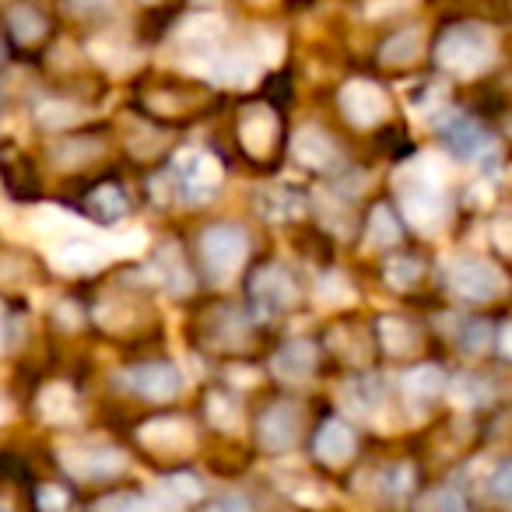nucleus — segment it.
<instances>
[{"mask_svg":"<svg viewBox=\"0 0 512 512\" xmlns=\"http://www.w3.org/2000/svg\"><path fill=\"white\" fill-rule=\"evenodd\" d=\"M379 341L390 355H411L418 348V330L400 316H379Z\"/></svg>","mask_w":512,"mask_h":512,"instance_id":"obj_25","label":"nucleus"},{"mask_svg":"<svg viewBox=\"0 0 512 512\" xmlns=\"http://www.w3.org/2000/svg\"><path fill=\"white\" fill-rule=\"evenodd\" d=\"M0 414H4V411H0Z\"/></svg>","mask_w":512,"mask_h":512,"instance_id":"obj_53","label":"nucleus"},{"mask_svg":"<svg viewBox=\"0 0 512 512\" xmlns=\"http://www.w3.org/2000/svg\"><path fill=\"white\" fill-rule=\"evenodd\" d=\"M36 411L50 425H67V421H78V397L67 383H50L39 390Z\"/></svg>","mask_w":512,"mask_h":512,"instance_id":"obj_23","label":"nucleus"},{"mask_svg":"<svg viewBox=\"0 0 512 512\" xmlns=\"http://www.w3.org/2000/svg\"><path fill=\"white\" fill-rule=\"evenodd\" d=\"M169 183L186 204H207L221 186V162L204 148H183L172 158Z\"/></svg>","mask_w":512,"mask_h":512,"instance_id":"obj_4","label":"nucleus"},{"mask_svg":"<svg viewBox=\"0 0 512 512\" xmlns=\"http://www.w3.org/2000/svg\"><path fill=\"white\" fill-rule=\"evenodd\" d=\"M106 264H109V246H102V242H88V239H81V235L60 239L57 246L50 249V267L57 274H67V278L95 274Z\"/></svg>","mask_w":512,"mask_h":512,"instance_id":"obj_11","label":"nucleus"},{"mask_svg":"<svg viewBox=\"0 0 512 512\" xmlns=\"http://www.w3.org/2000/svg\"><path fill=\"white\" fill-rule=\"evenodd\" d=\"M316 211H320V218H323V225L330 228V232H337V235H351V225H355V214H351V207H341V200H334V197H327V193H316Z\"/></svg>","mask_w":512,"mask_h":512,"instance_id":"obj_32","label":"nucleus"},{"mask_svg":"<svg viewBox=\"0 0 512 512\" xmlns=\"http://www.w3.org/2000/svg\"><path fill=\"white\" fill-rule=\"evenodd\" d=\"M57 323H64V327H78V323H81L78 309H74V306H64V309H57Z\"/></svg>","mask_w":512,"mask_h":512,"instance_id":"obj_48","label":"nucleus"},{"mask_svg":"<svg viewBox=\"0 0 512 512\" xmlns=\"http://www.w3.org/2000/svg\"><path fill=\"white\" fill-rule=\"evenodd\" d=\"M355 456V432L348 421L334 418L316 432V460L327 467H344Z\"/></svg>","mask_w":512,"mask_h":512,"instance_id":"obj_21","label":"nucleus"},{"mask_svg":"<svg viewBox=\"0 0 512 512\" xmlns=\"http://www.w3.org/2000/svg\"><path fill=\"white\" fill-rule=\"evenodd\" d=\"M158 495H165V502H172V505L193 502V498H200V477H193V474L162 477V484H158Z\"/></svg>","mask_w":512,"mask_h":512,"instance_id":"obj_35","label":"nucleus"},{"mask_svg":"<svg viewBox=\"0 0 512 512\" xmlns=\"http://www.w3.org/2000/svg\"><path fill=\"white\" fill-rule=\"evenodd\" d=\"M123 386L134 390L144 400H172L183 386L176 365L165 362H151V365H137V369L123 372Z\"/></svg>","mask_w":512,"mask_h":512,"instance_id":"obj_14","label":"nucleus"},{"mask_svg":"<svg viewBox=\"0 0 512 512\" xmlns=\"http://www.w3.org/2000/svg\"><path fill=\"white\" fill-rule=\"evenodd\" d=\"M242 369H246V365H239V369L232 372V376H235V383H256V376H253V372H242Z\"/></svg>","mask_w":512,"mask_h":512,"instance_id":"obj_51","label":"nucleus"},{"mask_svg":"<svg viewBox=\"0 0 512 512\" xmlns=\"http://www.w3.org/2000/svg\"><path fill=\"white\" fill-rule=\"evenodd\" d=\"M141 446H148L151 453L158 456H183L193 449L197 435H193V425L183 418H158V421H148V425L137 432Z\"/></svg>","mask_w":512,"mask_h":512,"instance_id":"obj_13","label":"nucleus"},{"mask_svg":"<svg viewBox=\"0 0 512 512\" xmlns=\"http://www.w3.org/2000/svg\"><path fill=\"white\" fill-rule=\"evenodd\" d=\"M418 512H467V502L456 488H435L418 502Z\"/></svg>","mask_w":512,"mask_h":512,"instance_id":"obj_36","label":"nucleus"},{"mask_svg":"<svg viewBox=\"0 0 512 512\" xmlns=\"http://www.w3.org/2000/svg\"><path fill=\"white\" fill-rule=\"evenodd\" d=\"M414 0H372L369 4V18H386V15H393V11H404V8H411Z\"/></svg>","mask_w":512,"mask_h":512,"instance_id":"obj_46","label":"nucleus"},{"mask_svg":"<svg viewBox=\"0 0 512 512\" xmlns=\"http://www.w3.org/2000/svg\"><path fill=\"white\" fill-rule=\"evenodd\" d=\"M498 351H502L505 358H512V323L502 330V344H498Z\"/></svg>","mask_w":512,"mask_h":512,"instance_id":"obj_50","label":"nucleus"},{"mask_svg":"<svg viewBox=\"0 0 512 512\" xmlns=\"http://www.w3.org/2000/svg\"><path fill=\"white\" fill-rule=\"evenodd\" d=\"M411 481H414V470L411 463H397V467H386L383 470V495L386 498H404L411 491Z\"/></svg>","mask_w":512,"mask_h":512,"instance_id":"obj_39","label":"nucleus"},{"mask_svg":"<svg viewBox=\"0 0 512 512\" xmlns=\"http://www.w3.org/2000/svg\"><path fill=\"white\" fill-rule=\"evenodd\" d=\"M67 505V491L57 488V484H46V488H39V509L46 512H64Z\"/></svg>","mask_w":512,"mask_h":512,"instance_id":"obj_45","label":"nucleus"},{"mask_svg":"<svg viewBox=\"0 0 512 512\" xmlns=\"http://www.w3.org/2000/svg\"><path fill=\"white\" fill-rule=\"evenodd\" d=\"M446 285L467 302H495L505 292V274L491 260L467 256V260H456L446 271Z\"/></svg>","mask_w":512,"mask_h":512,"instance_id":"obj_7","label":"nucleus"},{"mask_svg":"<svg viewBox=\"0 0 512 512\" xmlns=\"http://www.w3.org/2000/svg\"><path fill=\"white\" fill-rule=\"evenodd\" d=\"M393 186L400 193V211L418 232H439L449 221V197L442 190V165L432 155H418L400 165Z\"/></svg>","mask_w":512,"mask_h":512,"instance_id":"obj_1","label":"nucleus"},{"mask_svg":"<svg viewBox=\"0 0 512 512\" xmlns=\"http://www.w3.org/2000/svg\"><path fill=\"white\" fill-rule=\"evenodd\" d=\"M92 316H102V320H95V323H102L106 330H127V327H134V320H137L127 302H109V299L99 302Z\"/></svg>","mask_w":512,"mask_h":512,"instance_id":"obj_37","label":"nucleus"},{"mask_svg":"<svg viewBox=\"0 0 512 512\" xmlns=\"http://www.w3.org/2000/svg\"><path fill=\"white\" fill-rule=\"evenodd\" d=\"M292 158L299 165H306V169H327V165H334L337 148L327 130L316 127V123H306V127H299L292 134Z\"/></svg>","mask_w":512,"mask_h":512,"instance_id":"obj_17","label":"nucleus"},{"mask_svg":"<svg viewBox=\"0 0 512 512\" xmlns=\"http://www.w3.org/2000/svg\"><path fill=\"white\" fill-rule=\"evenodd\" d=\"M435 130L446 141V148L453 151L456 158H467V162H481V169H488L491 162L498 158V144L495 137L488 134L484 127H477L467 113L460 109H446L442 116H432Z\"/></svg>","mask_w":512,"mask_h":512,"instance_id":"obj_5","label":"nucleus"},{"mask_svg":"<svg viewBox=\"0 0 512 512\" xmlns=\"http://www.w3.org/2000/svg\"><path fill=\"white\" fill-rule=\"evenodd\" d=\"M316 299L330 309H341V306H351L355 302V288H351L348 274L341 271H327L320 281H316Z\"/></svg>","mask_w":512,"mask_h":512,"instance_id":"obj_29","label":"nucleus"},{"mask_svg":"<svg viewBox=\"0 0 512 512\" xmlns=\"http://www.w3.org/2000/svg\"><path fill=\"white\" fill-rule=\"evenodd\" d=\"M148 271H151V278H155L158 285H162L169 295H190L193 274H190V267L183 264V256H179V246H176V242H172V246H162V249H158Z\"/></svg>","mask_w":512,"mask_h":512,"instance_id":"obj_22","label":"nucleus"},{"mask_svg":"<svg viewBox=\"0 0 512 512\" xmlns=\"http://www.w3.org/2000/svg\"><path fill=\"white\" fill-rule=\"evenodd\" d=\"M249 299H253L256 313L260 316H274L285 313V309L295 306L299 299V288H295L292 274L278 264H267L253 274V285H249Z\"/></svg>","mask_w":512,"mask_h":512,"instance_id":"obj_8","label":"nucleus"},{"mask_svg":"<svg viewBox=\"0 0 512 512\" xmlns=\"http://www.w3.org/2000/svg\"><path fill=\"white\" fill-rule=\"evenodd\" d=\"M60 467L67 470L78 481H106V477H116L120 470H127V453L109 442H64L57 449Z\"/></svg>","mask_w":512,"mask_h":512,"instance_id":"obj_6","label":"nucleus"},{"mask_svg":"<svg viewBox=\"0 0 512 512\" xmlns=\"http://www.w3.org/2000/svg\"><path fill=\"white\" fill-rule=\"evenodd\" d=\"M341 113L348 116L351 127L369 130L390 116V99H386V92L376 85V81L358 78L341 88Z\"/></svg>","mask_w":512,"mask_h":512,"instance_id":"obj_9","label":"nucleus"},{"mask_svg":"<svg viewBox=\"0 0 512 512\" xmlns=\"http://www.w3.org/2000/svg\"><path fill=\"white\" fill-rule=\"evenodd\" d=\"M341 400L355 418H379L386 407V383L379 376H355L341 386Z\"/></svg>","mask_w":512,"mask_h":512,"instance_id":"obj_18","label":"nucleus"},{"mask_svg":"<svg viewBox=\"0 0 512 512\" xmlns=\"http://www.w3.org/2000/svg\"><path fill=\"white\" fill-rule=\"evenodd\" d=\"M204 414L218 432H239L242 425V404L228 393H211L204 404Z\"/></svg>","mask_w":512,"mask_h":512,"instance_id":"obj_26","label":"nucleus"},{"mask_svg":"<svg viewBox=\"0 0 512 512\" xmlns=\"http://www.w3.org/2000/svg\"><path fill=\"white\" fill-rule=\"evenodd\" d=\"M253 50H256V57L264 60V64H278V57H281V39L274 36V32H256V39H253Z\"/></svg>","mask_w":512,"mask_h":512,"instance_id":"obj_42","label":"nucleus"},{"mask_svg":"<svg viewBox=\"0 0 512 512\" xmlns=\"http://www.w3.org/2000/svg\"><path fill=\"white\" fill-rule=\"evenodd\" d=\"M460 348L467 355H481V351L491 348V327L484 320H470L467 327L460 330Z\"/></svg>","mask_w":512,"mask_h":512,"instance_id":"obj_40","label":"nucleus"},{"mask_svg":"<svg viewBox=\"0 0 512 512\" xmlns=\"http://www.w3.org/2000/svg\"><path fill=\"white\" fill-rule=\"evenodd\" d=\"M488 495L491 502H498L502 509H512V456L498 460L488 470Z\"/></svg>","mask_w":512,"mask_h":512,"instance_id":"obj_34","label":"nucleus"},{"mask_svg":"<svg viewBox=\"0 0 512 512\" xmlns=\"http://www.w3.org/2000/svg\"><path fill=\"white\" fill-rule=\"evenodd\" d=\"M239 137L246 144L249 155L264 158L271 155L274 141H278V116L271 106H249L239 120Z\"/></svg>","mask_w":512,"mask_h":512,"instance_id":"obj_15","label":"nucleus"},{"mask_svg":"<svg viewBox=\"0 0 512 512\" xmlns=\"http://www.w3.org/2000/svg\"><path fill=\"white\" fill-rule=\"evenodd\" d=\"M92 512H151V502H144L137 495H109Z\"/></svg>","mask_w":512,"mask_h":512,"instance_id":"obj_41","label":"nucleus"},{"mask_svg":"<svg viewBox=\"0 0 512 512\" xmlns=\"http://www.w3.org/2000/svg\"><path fill=\"white\" fill-rule=\"evenodd\" d=\"M256 200V211L264 214L267 221H295L306 214V193L292 190V186H281V183H271V186H260L253 193Z\"/></svg>","mask_w":512,"mask_h":512,"instance_id":"obj_19","label":"nucleus"},{"mask_svg":"<svg viewBox=\"0 0 512 512\" xmlns=\"http://www.w3.org/2000/svg\"><path fill=\"white\" fill-rule=\"evenodd\" d=\"M88 214L102 225H116V221L127 218V197H123L120 186H99V190L88 193L85 200Z\"/></svg>","mask_w":512,"mask_h":512,"instance_id":"obj_24","label":"nucleus"},{"mask_svg":"<svg viewBox=\"0 0 512 512\" xmlns=\"http://www.w3.org/2000/svg\"><path fill=\"white\" fill-rule=\"evenodd\" d=\"M260 64L264 60L256 57V50H218V57L211 60L204 78L221 88H249L260 78Z\"/></svg>","mask_w":512,"mask_h":512,"instance_id":"obj_12","label":"nucleus"},{"mask_svg":"<svg viewBox=\"0 0 512 512\" xmlns=\"http://www.w3.org/2000/svg\"><path fill=\"white\" fill-rule=\"evenodd\" d=\"M302 435V407L292 404V400H281V404H274L271 411L260 418V425H256V439H260V446L267 449V453H292L295 442H299Z\"/></svg>","mask_w":512,"mask_h":512,"instance_id":"obj_10","label":"nucleus"},{"mask_svg":"<svg viewBox=\"0 0 512 512\" xmlns=\"http://www.w3.org/2000/svg\"><path fill=\"white\" fill-rule=\"evenodd\" d=\"M204 512H253V505H249V498L239 495V491H225V495L214 498Z\"/></svg>","mask_w":512,"mask_h":512,"instance_id":"obj_44","label":"nucleus"},{"mask_svg":"<svg viewBox=\"0 0 512 512\" xmlns=\"http://www.w3.org/2000/svg\"><path fill=\"white\" fill-rule=\"evenodd\" d=\"M144 232H137V228H130V232H120L113 239V246H109V253H116V256H134V253H141L144 249Z\"/></svg>","mask_w":512,"mask_h":512,"instance_id":"obj_43","label":"nucleus"},{"mask_svg":"<svg viewBox=\"0 0 512 512\" xmlns=\"http://www.w3.org/2000/svg\"><path fill=\"white\" fill-rule=\"evenodd\" d=\"M85 116V109L74 106V102H43L36 109V120L50 130H60V127H74V123Z\"/></svg>","mask_w":512,"mask_h":512,"instance_id":"obj_33","label":"nucleus"},{"mask_svg":"<svg viewBox=\"0 0 512 512\" xmlns=\"http://www.w3.org/2000/svg\"><path fill=\"white\" fill-rule=\"evenodd\" d=\"M106 4L109 0H88V4H74V11H81V15H95V11H106Z\"/></svg>","mask_w":512,"mask_h":512,"instance_id":"obj_49","label":"nucleus"},{"mask_svg":"<svg viewBox=\"0 0 512 512\" xmlns=\"http://www.w3.org/2000/svg\"><path fill=\"white\" fill-rule=\"evenodd\" d=\"M400 242V225L393 218V211L386 204H379L369 218V232H365V246L372 249H390Z\"/></svg>","mask_w":512,"mask_h":512,"instance_id":"obj_28","label":"nucleus"},{"mask_svg":"<svg viewBox=\"0 0 512 512\" xmlns=\"http://www.w3.org/2000/svg\"><path fill=\"white\" fill-rule=\"evenodd\" d=\"M271 369H274V376L285 379V383H292V386L309 383V376H313V369H316L313 341H306V337H295V341H288L285 348L271 358Z\"/></svg>","mask_w":512,"mask_h":512,"instance_id":"obj_16","label":"nucleus"},{"mask_svg":"<svg viewBox=\"0 0 512 512\" xmlns=\"http://www.w3.org/2000/svg\"><path fill=\"white\" fill-rule=\"evenodd\" d=\"M249 256V239L239 225H214L200 235V260L214 285H228Z\"/></svg>","mask_w":512,"mask_h":512,"instance_id":"obj_3","label":"nucleus"},{"mask_svg":"<svg viewBox=\"0 0 512 512\" xmlns=\"http://www.w3.org/2000/svg\"><path fill=\"white\" fill-rule=\"evenodd\" d=\"M495 36L484 25H453L446 36L435 46V60H439L442 71H449L453 78H477L495 64Z\"/></svg>","mask_w":512,"mask_h":512,"instance_id":"obj_2","label":"nucleus"},{"mask_svg":"<svg viewBox=\"0 0 512 512\" xmlns=\"http://www.w3.org/2000/svg\"><path fill=\"white\" fill-rule=\"evenodd\" d=\"M379 57H383V64H390V67L414 64V60L421 57V29L397 32V36H393L390 43H386L383 50H379Z\"/></svg>","mask_w":512,"mask_h":512,"instance_id":"obj_27","label":"nucleus"},{"mask_svg":"<svg viewBox=\"0 0 512 512\" xmlns=\"http://www.w3.org/2000/svg\"><path fill=\"white\" fill-rule=\"evenodd\" d=\"M8 22H11V32H15V39H18V43H25V46L39 43V39H43V32H46L43 15H39V11H32L29 4H22V8H11Z\"/></svg>","mask_w":512,"mask_h":512,"instance_id":"obj_31","label":"nucleus"},{"mask_svg":"<svg viewBox=\"0 0 512 512\" xmlns=\"http://www.w3.org/2000/svg\"><path fill=\"white\" fill-rule=\"evenodd\" d=\"M418 278H421V264L411 260V256H393L390 264H386V281L393 288H411Z\"/></svg>","mask_w":512,"mask_h":512,"instance_id":"obj_38","label":"nucleus"},{"mask_svg":"<svg viewBox=\"0 0 512 512\" xmlns=\"http://www.w3.org/2000/svg\"><path fill=\"white\" fill-rule=\"evenodd\" d=\"M442 390H446V376H442L439 365H421V369H411L404 376V400L411 404L414 418H421L442 397Z\"/></svg>","mask_w":512,"mask_h":512,"instance_id":"obj_20","label":"nucleus"},{"mask_svg":"<svg viewBox=\"0 0 512 512\" xmlns=\"http://www.w3.org/2000/svg\"><path fill=\"white\" fill-rule=\"evenodd\" d=\"M0 348H4V323H0Z\"/></svg>","mask_w":512,"mask_h":512,"instance_id":"obj_52","label":"nucleus"},{"mask_svg":"<svg viewBox=\"0 0 512 512\" xmlns=\"http://www.w3.org/2000/svg\"><path fill=\"white\" fill-rule=\"evenodd\" d=\"M495 246L512 256V218H502L495 225Z\"/></svg>","mask_w":512,"mask_h":512,"instance_id":"obj_47","label":"nucleus"},{"mask_svg":"<svg viewBox=\"0 0 512 512\" xmlns=\"http://www.w3.org/2000/svg\"><path fill=\"white\" fill-rule=\"evenodd\" d=\"M449 393H453V404L456 407H484L491 404V383L477 376H460L449 383Z\"/></svg>","mask_w":512,"mask_h":512,"instance_id":"obj_30","label":"nucleus"}]
</instances>
